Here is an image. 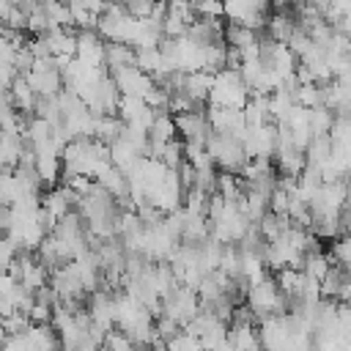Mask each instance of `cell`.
I'll list each match as a JSON object with an SVG mask.
<instances>
[{
    "instance_id": "obj_1",
    "label": "cell",
    "mask_w": 351,
    "mask_h": 351,
    "mask_svg": "<svg viewBox=\"0 0 351 351\" xmlns=\"http://www.w3.org/2000/svg\"><path fill=\"white\" fill-rule=\"evenodd\" d=\"M250 99V88L241 80L236 69H219L211 74V88H208V101L214 107H228V110H241Z\"/></svg>"
},
{
    "instance_id": "obj_2",
    "label": "cell",
    "mask_w": 351,
    "mask_h": 351,
    "mask_svg": "<svg viewBox=\"0 0 351 351\" xmlns=\"http://www.w3.org/2000/svg\"><path fill=\"white\" fill-rule=\"evenodd\" d=\"M244 304L250 307V313H252L258 321H261L263 315L288 313V299H285V293L277 288L274 277H269V274L247 285V293H244Z\"/></svg>"
},
{
    "instance_id": "obj_3",
    "label": "cell",
    "mask_w": 351,
    "mask_h": 351,
    "mask_svg": "<svg viewBox=\"0 0 351 351\" xmlns=\"http://www.w3.org/2000/svg\"><path fill=\"white\" fill-rule=\"evenodd\" d=\"M25 77V82L30 85V90L36 96H58L60 88H63V77H60V66L55 58H44V60H33L30 71L27 74H19Z\"/></svg>"
},
{
    "instance_id": "obj_4",
    "label": "cell",
    "mask_w": 351,
    "mask_h": 351,
    "mask_svg": "<svg viewBox=\"0 0 351 351\" xmlns=\"http://www.w3.org/2000/svg\"><path fill=\"white\" fill-rule=\"evenodd\" d=\"M118 88L121 96H145V90L154 85V80L148 74H143L137 66H121L115 71H107Z\"/></svg>"
},
{
    "instance_id": "obj_5",
    "label": "cell",
    "mask_w": 351,
    "mask_h": 351,
    "mask_svg": "<svg viewBox=\"0 0 351 351\" xmlns=\"http://www.w3.org/2000/svg\"><path fill=\"white\" fill-rule=\"evenodd\" d=\"M173 126L176 132L184 137V140H192V143H206L211 126H208V118H206V110H189V112H178L173 115Z\"/></svg>"
},
{
    "instance_id": "obj_6",
    "label": "cell",
    "mask_w": 351,
    "mask_h": 351,
    "mask_svg": "<svg viewBox=\"0 0 351 351\" xmlns=\"http://www.w3.org/2000/svg\"><path fill=\"white\" fill-rule=\"evenodd\" d=\"M66 5H69L71 25H77V30L80 27H96L99 14L104 11L101 0H66Z\"/></svg>"
},
{
    "instance_id": "obj_7",
    "label": "cell",
    "mask_w": 351,
    "mask_h": 351,
    "mask_svg": "<svg viewBox=\"0 0 351 351\" xmlns=\"http://www.w3.org/2000/svg\"><path fill=\"white\" fill-rule=\"evenodd\" d=\"M222 41L228 44V47H236V49H250V47H255L258 44V30H252V27H247V25H236V22H228V25H222Z\"/></svg>"
},
{
    "instance_id": "obj_8",
    "label": "cell",
    "mask_w": 351,
    "mask_h": 351,
    "mask_svg": "<svg viewBox=\"0 0 351 351\" xmlns=\"http://www.w3.org/2000/svg\"><path fill=\"white\" fill-rule=\"evenodd\" d=\"M5 90H8V99H11L14 110H19V112H33L36 93H33V90H30V85L25 82V77H19V74H16Z\"/></svg>"
},
{
    "instance_id": "obj_9",
    "label": "cell",
    "mask_w": 351,
    "mask_h": 351,
    "mask_svg": "<svg viewBox=\"0 0 351 351\" xmlns=\"http://www.w3.org/2000/svg\"><path fill=\"white\" fill-rule=\"evenodd\" d=\"M121 132H123V121H121L115 112H112V115H99V118H96L93 137H96L99 143L110 145V143H115V140L121 137Z\"/></svg>"
},
{
    "instance_id": "obj_10",
    "label": "cell",
    "mask_w": 351,
    "mask_h": 351,
    "mask_svg": "<svg viewBox=\"0 0 351 351\" xmlns=\"http://www.w3.org/2000/svg\"><path fill=\"white\" fill-rule=\"evenodd\" d=\"M329 261L335 266H348L351 263V239H348V233H340V236L329 239Z\"/></svg>"
},
{
    "instance_id": "obj_11",
    "label": "cell",
    "mask_w": 351,
    "mask_h": 351,
    "mask_svg": "<svg viewBox=\"0 0 351 351\" xmlns=\"http://www.w3.org/2000/svg\"><path fill=\"white\" fill-rule=\"evenodd\" d=\"M165 348H167V351H203V348H200V340H197L195 335L184 332V329H181L176 337H170V340L165 343Z\"/></svg>"
},
{
    "instance_id": "obj_12",
    "label": "cell",
    "mask_w": 351,
    "mask_h": 351,
    "mask_svg": "<svg viewBox=\"0 0 351 351\" xmlns=\"http://www.w3.org/2000/svg\"><path fill=\"white\" fill-rule=\"evenodd\" d=\"M178 332H181V326H178L173 318H167V315H162V313L154 318V335H156L159 340H165V343H167V340H170V337H176Z\"/></svg>"
},
{
    "instance_id": "obj_13",
    "label": "cell",
    "mask_w": 351,
    "mask_h": 351,
    "mask_svg": "<svg viewBox=\"0 0 351 351\" xmlns=\"http://www.w3.org/2000/svg\"><path fill=\"white\" fill-rule=\"evenodd\" d=\"M121 5L126 8L129 16H134V19H148V16L154 14V8H156V0H123Z\"/></svg>"
},
{
    "instance_id": "obj_14",
    "label": "cell",
    "mask_w": 351,
    "mask_h": 351,
    "mask_svg": "<svg viewBox=\"0 0 351 351\" xmlns=\"http://www.w3.org/2000/svg\"><path fill=\"white\" fill-rule=\"evenodd\" d=\"M14 77H16V71H14V66H11V60H5V58H0V88H8Z\"/></svg>"
},
{
    "instance_id": "obj_15",
    "label": "cell",
    "mask_w": 351,
    "mask_h": 351,
    "mask_svg": "<svg viewBox=\"0 0 351 351\" xmlns=\"http://www.w3.org/2000/svg\"><path fill=\"white\" fill-rule=\"evenodd\" d=\"M99 351H110V348H104V346H101V348H99Z\"/></svg>"
}]
</instances>
